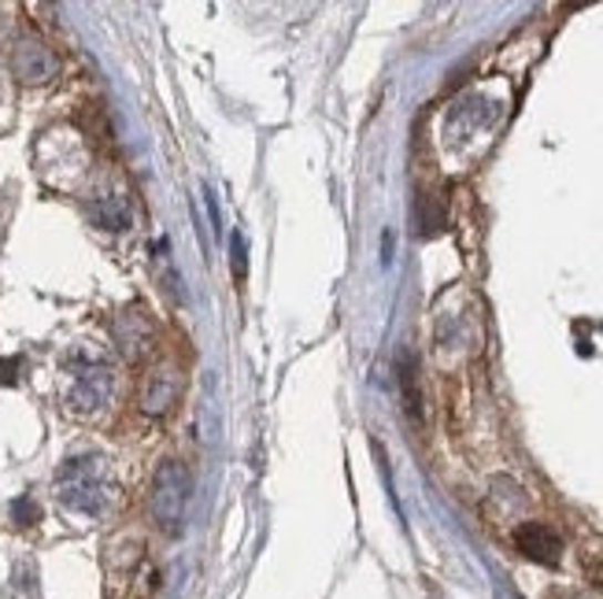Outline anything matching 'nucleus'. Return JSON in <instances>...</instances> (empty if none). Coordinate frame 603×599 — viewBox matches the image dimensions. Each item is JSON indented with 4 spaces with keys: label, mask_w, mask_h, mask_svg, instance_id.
<instances>
[{
    "label": "nucleus",
    "mask_w": 603,
    "mask_h": 599,
    "mask_svg": "<svg viewBox=\"0 0 603 599\" xmlns=\"http://www.w3.org/2000/svg\"><path fill=\"white\" fill-rule=\"evenodd\" d=\"M60 504L79 510V515H101L112 499V481H108V463L101 455H79L63 463L57 474Z\"/></svg>",
    "instance_id": "f257e3e1"
},
{
    "label": "nucleus",
    "mask_w": 603,
    "mask_h": 599,
    "mask_svg": "<svg viewBox=\"0 0 603 599\" xmlns=\"http://www.w3.org/2000/svg\"><path fill=\"white\" fill-rule=\"evenodd\" d=\"M190 496H193L190 466L178 459H163L156 477H152V518H156V526L163 532H182Z\"/></svg>",
    "instance_id": "f03ea898"
},
{
    "label": "nucleus",
    "mask_w": 603,
    "mask_h": 599,
    "mask_svg": "<svg viewBox=\"0 0 603 599\" xmlns=\"http://www.w3.org/2000/svg\"><path fill=\"white\" fill-rule=\"evenodd\" d=\"M185 388V374L174 363H156L141 382V396L137 404L149 418H163L167 410H174V404L182 399Z\"/></svg>",
    "instance_id": "7ed1b4c3"
},
{
    "label": "nucleus",
    "mask_w": 603,
    "mask_h": 599,
    "mask_svg": "<svg viewBox=\"0 0 603 599\" xmlns=\"http://www.w3.org/2000/svg\"><path fill=\"white\" fill-rule=\"evenodd\" d=\"M108 399H112V374H108V366L90 363L71 377L68 407L74 410V415H82V418L101 415V410L108 407Z\"/></svg>",
    "instance_id": "20e7f679"
},
{
    "label": "nucleus",
    "mask_w": 603,
    "mask_h": 599,
    "mask_svg": "<svg viewBox=\"0 0 603 599\" xmlns=\"http://www.w3.org/2000/svg\"><path fill=\"white\" fill-rule=\"evenodd\" d=\"M115 341L130 363L145 359V355L156 348V326L141 307H130L115 318Z\"/></svg>",
    "instance_id": "39448f33"
},
{
    "label": "nucleus",
    "mask_w": 603,
    "mask_h": 599,
    "mask_svg": "<svg viewBox=\"0 0 603 599\" xmlns=\"http://www.w3.org/2000/svg\"><path fill=\"white\" fill-rule=\"evenodd\" d=\"M514 548L541 566H555L563 559V537L552 526H544V521H522L514 529Z\"/></svg>",
    "instance_id": "423d86ee"
},
{
    "label": "nucleus",
    "mask_w": 603,
    "mask_h": 599,
    "mask_svg": "<svg viewBox=\"0 0 603 599\" xmlns=\"http://www.w3.org/2000/svg\"><path fill=\"white\" fill-rule=\"evenodd\" d=\"M57 55H52L41 41H19L16 52H12V71L19 82L27 85H41L49 82L52 74H57Z\"/></svg>",
    "instance_id": "0eeeda50"
},
{
    "label": "nucleus",
    "mask_w": 603,
    "mask_h": 599,
    "mask_svg": "<svg viewBox=\"0 0 603 599\" xmlns=\"http://www.w3.org/2000/svg\"><path fill=\"white\" fill-rule=\"evenodd\" d=\"M400 393H403V410L411 415V422L422 426V388H419V366H415V355L411 352H400Z\"/></svg>",
    "instance_id": "6e6552de"
},
{
    "label": "nucleus",
    "mask_w": 603,
    "mask_h": 599,
    "mask_svg": "<svg viewBox=\"0 0 603 599\" xmlns=\"http://www.w3.org/2000/svg\"><path fill=\"white\" fill-rule=\"evenodd\" d=\"M90 215L96 226H104V230H126L130 226V200L126 196H101L96 204H90Z\"/></svg>",
    "instance_id": "1a4fd4ad"
},
{
    "label": "nucleus",
    "mask_w": 603,
    "mask_h": 599,
    "mask_svg": "<svg viewBox=\"0 0 603 599\" xmlns=\"http://www.w3.org/2000/svg\"><path fill=\"white\" fill-rule=\"evenodd\" d=\"M12 510H16V518L23 521V526H34V521H38V504H34V499H27V496L16 499Z\"/></svg>",
    "instance_id": "9d476101"
},
{
    "label": "nucleus",
    "mask_w": 603,
    "mask_h": 599,
    "mask_svg": "<svg viewBox=\"0 0 603 599\" xmlns=\"http://www.w3.org/2000/svg\"><path fill=\"white\" fill-rule=\"evenodd\" d=\"M234 266L237 274H245V241H241V233H234Z\"/></svg>",
    "instance_id": "9b49d317"
},
{
    "label": "nucleus",
    "mask_w": 603,
    "mask_h": 599,
    "mask_svg": "<svg viewBox=\"0 0 603 599\" xmlns=\"http://www.w3.org/2000/svg\"><path fill=\"white\" fill-rule=\"evenodd\" d=\"M19 359H0V382H16Z\"/></svg>",
    "instance_id": "f8f14e48"
}]
</instances>
